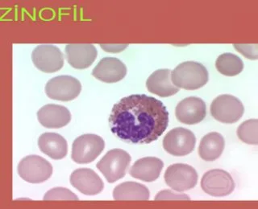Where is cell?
<instances>
[{
  "label": "cell",
  "mask_w": 258,
  "mask_h": 209,
  "mask_svg": "<svg viewBox=\"0 0 258 209\" xmlns=\"http://www.w3.org/2000/svg\"><path fill=\"white\" fill-rule=\"evenodd\" d=\"M111 132L133 144H149L159 139L169 124V112L161 100L145 94L121 99L113 107Z\"/></svg>",
  "instance_id": "6da1fadb"
},
{
  "label": "cell",
  "mask_w": 258,
  "mask_h": 209,
  "mask_svg": "<svg viewBox=\"0 0 258 209\" xmlns=\"http://www.w3.org/2000/svg\"><path fill=\"white\" fill-rule=\"evenodd\" d=\"M208 72L205 66L196 61L181 63L171 71L173 84L179 88L196 90L208 81Z\"/></svg>",
  "instance_id": "7a4b0ae2"
},
{
  "label": "cell",
  "mask_w": 258,
  "mask_h": 209,
  "mask_svg": "<svg viewBox=\"0 0 258 209\" xmlns=\"http://www.w3.org/2000/svg\"><path fill=\"white\" fill-rule=\"evenodd\" d=\"M132 158L128 153L121 149H113L97 163V168L109 183H113L124 177Z\"/></svg>",
  "instance_id": "3957f363"
},
{
  "label": "cell",
  "mask_w": 258,
  "mask_h": 209,
  "mask_svg": "<svg viewBox=\"0 0 258 209\" xmlns=\"http://www.w3.org/2000/svg\"><path fill=\"white\" fill-rule=\"evenodd\" d=\"M105 142L100 136L93 134L78 137L72 146L73 161L79 164H87L95 161L103 152Z\"/></svg>",
  "instance_id": "277c9868"
},
{
  "label": "cell",
  "mask_w": 258,
  "mask_h": 209,
  "mask_svg": "<svg viewBox=\"0 0 258 209\" xmlns=\"http://www.w3.org/2000/svg\"><path fill=\"white\" fill-rule=\"evenodd\" d=\"M211 114L216 120L225 124H232L241 119L244 108L240 100L229 94L220 95L211 104Z\"/></svg>",
  "instance_id": "5b68a950"
},
{
  "label": "cell",
  "mask_w": 258,
  "mask_h": 209,
  "mask_svg": "<svg viewBox=\"0 0 258 209\" xmlns=\"http://www.w3.org/2000/svg\"><path fill=\"white\" fill-rule=\"evenodd\" d=\"M18 174L21 179L28 183H43L52 175V167L42 157L28 155L19 163Z\"/></svg>",
  "instance_id": "8992f818"
},
{
  "label": "cell",
  "mask_w": 258,
  "mask_h": 209,
  "mask_svg": "<svg viewBox=\"0 0 258 209\" xmlns=\"http://www.w3.org/2000/svg\"><path fill=\"white\" fill-rule=\"evenodd\" d=\"M165 183L174 191H188L196 187L198 174L196 169L189 165L175 163L170 165L165 171Z\"/></svg>",
  "instance_id": "52a82bcc"
},
{
  "label": "cell",
  "mask_w": 258,
  "mask_h": 209,
  "mask_svg": "<svg viewBox=\"0 0 258 209\" xmlns=\"http://www.w3.org/2000/svg\"><path fill=\"white\" fill-rule=\"evenodd\" d=\"M196 138L192 131L177 127L168 132L163 139V147L166 152L173 156L189 155L196 147Z\"/></svg>",
  "instance_id": "ba28073f"
},
{
  "label": "cell",
  "mask_w": 258,
  "mask_h": 209,
  "mask_svg": "<svg viewBox=\"0 0 258 209\" xmlns=\"http://www.w3.org/2000/svg\"><path fill=\"white\" fill-rule=\"evenodd\" d=\"M201 187L204 192L212 196H227L234 191L235 183L229 173L222 169H213L204 174Z\"/></svg>",
  "instance_id": "9c48e42d"
},
{
  "label": "cell",
  "mask_w": 258,
  "mask_h": 209,
  "mask_svg": "<svg viewBox=\"0 0 258 209\" xmlns=\"http://www.w3.org/2000/svg\"><path fill=\"white\" fill-rule=\"evenodd\" d=\"M82 85L74 76H58L48 80L45 85V92L49 98L68 101L80 94Z\"/></svg>",
  "instance_id": "30bf717a"
},
{
  "label": "cell",
  "mask_w": 258,
  "mask_h": 209,
  "mask_svg": "<svg viewBox=\"0 0 258 209\" xmlns=\"http://www.w3.org/2000/svg\"><path fill=\"white\" fill-rule=\"evenodd\" d=\"M32 62L41 72L52 73L64 65V56L58 48L51 44H41L32 53Z\"/></svg>",
  "instance_id": "8fae6325"
},
{
  "label": "cell",
  "mask_w": 258,
  "mask_h": 209,
  "mask_svg": "<svg viewBox=\"0 0 258 209\" xmlns=\"http://www.w3.org/2000/svg\"><path fill=\"white\" fill-rule=\"evenodd\" d=\"M175 115L180 123L185 125L198 124L205 119L207 107L200 97L189 96L177 104Z\"/></svg>",
  "instance_id": "7c38bea8"
},
{
  "label": "cell",
  "mask_w": 258,
  "mask_h": 209,
  "mask_svg": "<svg viewBox=\"0 0 258 209\" xmlns=\"http://www.w3.org/2000/svg\"><path fill=\"white\" fill-rule=\"evenodd\" d=\"M70 180L73 187L84 195H97L104 188L103 180L91 169H77L71 174Z\"/></svg>",
  "instance_id": "4fadbf2b"
},
{
  "label": "cell",
  "mask_w": 258,
  "mask_h": 209,
  "mask_svg": "<svg viewBox=\"0 0 258 209\" xmlns=\"http://www.w3.org/2000/svg\"><path fill=\"white\" fill-rule=\"evenodd\" d=\"M127 74V67L119 59L105 57L93 69L95 78L105 83H115L123 80Z\"/></svg>",
  "instance_id": "5bb4252c"
},
{
  "label": "cell",
  "mask_w": 258,
  "mask_h": 209,
  "mask_svg": "<svg viewBox=\"0 0 258 209\" xmlns=\"http://www.w3.org/2000/svg\"><path fill=\"white\" fill-rule=\"evenodd\" d=\"M67 61L73 68H89L96 59L97 49L93 44H71L66 47Z\"/></svg>",
  "instance_id": "9a60e30c"
},
{
  "label": "cell",
  "mask_w": 258,
  "mask_h": 209,
  "mask_svg": "<svg viewBox=\"0 0 258 209\" xmlns=\"http://www.w3.org/2000/svg\"><path fill=\"white\" fill-rule=\"evenodd\" d=\"M37 119L40 124L46 128H61L71 122V114L64 107L48 104L39 110Z\"/></svg>",
  "instance_id": "2e32d148"
},
{
  "label": "cell",
  "mask_w": 258,
  "mask_h": 209,
  "mask_svg": "<svg viewBox=\"0 0 258 209\" xmlns=\"http://www.w3.org/2000/svg\"><path fill=\"white\" fill-rule=\"evenodd\" d=\"M149 92L161 97H167L176 94L179 88L172 82L171 70L158 69L153 72L146 81Z\"/></svg>",
  "instance_id": "e0dca14e"
},
{
  "label": "cell",
  "mask_w": 258,
  "mask_h": 209,
  "mask_svg": "<svg viewBox=\"0 0 258 209\" xmlns=\"http://www.w3.org/2000/svg\"><path fill=\"white\" fill-rule=\"evenodd\" d=\"M163 167V162L158 158L145 157L138 159L133 164L130 175L144 182H153L158 179Z\"/></svg>",
  "instance_id": "ac0fdd59"
},
{
  "label": "cell",
  "mask_w": 258,
  "mask_h": 209,
  "mask_svg": "<svg viewBox=\"0 0 258 209\" xmlns=\"http://www.w3.org/2000/svg\"><path fill=\"white\" fill-rule=\"evenodd\" d=\"M38 146L41 152L56 160L64 159L68 151L67 140L56 133H44L40 135Z\"/></svg>",
  "instance_id": "d6986e66"
},
{
  "label": "cell",
  "mask_w": 258,
  "mask_h": 209,
  "mask_svg": "<svg viewBox=\"0 0 258 209\" xmlns=\"http://www.w3.org/2000/svg\"><path fill=\"white\" fill-rule=\"evenodd\" d=\"M225 147V141L221 134L211 132L202 139L199 147V155L203 160L212 162L221 156Z\"/></svg>",
  "instance_id": "ffe728a7"
},
{
  "label": "cell",
  "mask_w": 258,
  "mask_h": 209,
  "mask_svg": "<svg viewBox=\"0 0 258 209\" xmlns=\"http://www.w3.org/2000/svg\"><path fill=\"white\" fill-rule=\"evenodd\" d=\"M150 196L149 188L136 182H124L118 185L113 191L115 200H148Z\"/></svg>",
  "instance_id": "44dd1931"
},
{
  "label": "cell",
  "mask_w": 258,
  "mask_h": 209,
  "mask_svg": "<svg viewBox=\"0 0 258 209\" xmlns=\"http://www.w3.org/2000/svg\"><path fill=\"white\" fill-rule=\"evenodd\" d=\"M216 67L218 72L227 76L240 74L244 69V63L241 59L232 53H223L216 60Z\"/></svg>",
  "instance_id": "7402d4cb"
},
{
  "label": "cell",
  "mask_w": 258,
  "mask_h": 209,
  "mask_svg": "<svg viewBox=\"0 0 258 209\" xmlns=\"http://www.w3.org/2000/svg\"><path fill=\"white\" fill-rule=\"evenodd\" d=\"M237 136L243 143L258 144V120L249 119L242 123L237 128Z\"/></svg>",
  "instance_id": "603a6c76"
},
{
  "label": "cell",
  "mask_w": 258,
  "mask_h": 209,
  "mask_svg": "<svg viewBox=\"0 0 258 209\" xmlns=\"http://www.w3.org/2000/svg\"><path fill=\"white\" fill-rule=\"evenodd\" d=\"M44 200H79L75 193L64 187H55L47 191Z\"/></svg>",
  "instance_id": "cb8c5ba5"
},
{
  "label": "cell",
  "mask_w": 258,
  "mask_h": 209,
  "mask_svg": "<svg viewBox=\"0 0 258 209\" xmlns=\"http://www.w3.org/2000/svg\"><path fill=\"white\" fill-rule=\"evenodd\" d=\"M237 52H240L246 58L256 60L258 58V45L255 44H234Z\"/></svg>",
  "instance_id": "d4e9b609"
},
{
  "label": "cell",
  "mask_w": 258,
  "mask_h": 209,
  "mask_svg": "<svg viewBox=\"0 0 258 209\" xmlns=\"http://www.w3.org/2000/svg\"><path fill=\"white\" fill-rule=\"evenodd\" d=\"M156 200H189L190 198L185 194L174 193L170 190H164L157 193Z\"/></svg>",
  "instance_id": "484cf974"
},
{
  "label": "cell",
  "mask_w": 258,
  "mask_h": 209,
  "mask_svg": "<svg viewBox=\"0 0 258 209\" xmlns=\"http://www.w3.org/2000/svg\"><path fill=\"white\" fill-rule=\"evenodd\" d=\"M101 47L105 51L110 52H119L120 51L123 50L127 46V44H119V45H115V44H101Z\"/></svg>",
  "instance_id": "4316f807"
}]
</instances>
